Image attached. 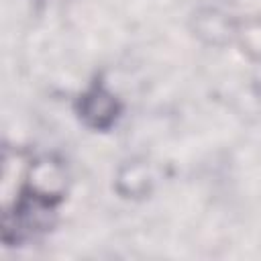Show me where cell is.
Segmentation results:
<instances>
[{"label":"cell","instance_id":"6da1fadb","mask_svg":"<svg viewBox=\"0 0 261 261\" xmlns=\"http://www.w3.org/2000/svg\"><path fill=\"white\" fill-rule=\"evenodd\" d=\"M196 33L206 39L208 43H222L226 41L228 24L224 20V14L216 10H204L196 16Z\"/></svg>","mask_w":261,"mask_h":261},{"label":"cell","instance_id":"7a4b0ae2","mask_svg":"<svg viewBox=\"0 0 261 261\" xmlns=\"http://www.w3.org/2000/svg\"><path fill=\"white\" fill-rule=\"evenodd\" d=\"M96 110L100 112V126L108 124L112 120V114H114V106H112V98L104 92H92L84 98V116L90 118L96 114Z\"/></svg>","mask_w":261,"mask_h":261},{"label":"cell","instance_id":"3957f363","mask_svg":"<svg viewBox=\"0 0 261 261\" xmlns=\"http://www.w3.org/2000/svg\"><path fill=\"white\" fill-rule=\"evenodd\" d=\"M241 39H243L245 51L249 55L261 59V18L247 20L243 31H241Z\"/></svg>","mask_w":261,"mask_h":261}]
</instances>
